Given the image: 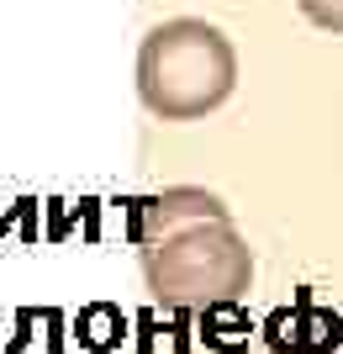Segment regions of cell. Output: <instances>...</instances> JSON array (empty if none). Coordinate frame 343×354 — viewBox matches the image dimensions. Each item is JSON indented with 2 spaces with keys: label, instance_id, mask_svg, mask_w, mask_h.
I'll list each match as a JSON object with an SVG mask.
<instances>
[{
  "label": "cell",
  "instance_id": "6da1fadb",
  "mask_svg": "<svg viewBox=\"0 0 343 354\" xmlns=\"http://www.w3.org/2000/svg\"><path fill=\"white\" fill-rule=\"evenodd\" d=\"M127 238L143 249V275L159 307L217 312L233 307L254 281V254L233 227V212L195 185L133 201Z\"/></svg>",
  "mask_w": 343,
  "mask_h": 354
},
{
  "label": "cell",
  "instance_id": "7a4b0ae2",
  "mask_svg": "<svg viewBox=\"0 0 343 354\" xmlns=\"http://www.w3.org/2000/svg\"><path fill=\"white\" fill-rule=\"evenodd\" d=\"M238 53L222 27L201 16H175L143 37L137 48V95L164 122H201L233 95Z\"/></svg>",
  "mask_w": 343,
  "mask_h": 354
},
{
  "label": "cell",
  "instance_id": "3957f363",
  "mask_svg": "<svg viewBox=\"0 0 343 354\" xmlns=\"http://www.w3.org/2000/svg\"><path fill=\"white\" fill-rule=\"evenodd\" d=\"M269 354H343V317L328 307H301L269 339Z\"/></svg>",
  "mask_w": 343,
  "mask_h": 354
},
{
  "label": "cell",
  "instance_id": "277c9868",
  "mask_svg": "<svg viewBox=\"0 0 343 354\" xmlns=\"http://www.w3.org/2000/svg\"><path fill=\"white\" fill-rule=\"evenodd\" d=\"M301 16L322 32H343V0H296Z\"/></svg>",
  "mask_w": 343,
  "mask_h": 354
}]
</instances>
